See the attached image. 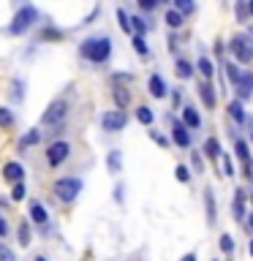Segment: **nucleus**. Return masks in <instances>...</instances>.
Here are the masks:
<instances>
[{"instance_id": "30", "label": "nucleus", "mask_w": 253, "mask_h": 261, "mask_svg": "<svg viewBox=\"0 0 253 261\" xmlns=\"http://www.w3.org/2000/svg\"><path fill=\"white\" fill-rule=\"evenodd\" d=\"M117 19H120V28H123L125 33H131V19H128V14H125L123 8L117 11Z\"/></svg>"}, {"instance_id": "11", "label": "nucleus", "mask_w": 253, "mask_h": 261, "mask_svg": "<svg viewBox=\"0 0 253 261\" xmlns=\"http://www.w3.org/2000/svg\"><path fill=\"white\" fill-rule=\"evenodd\" d=\"M150 93H153L155 98H164L166 95V85H164L161 76H150Z\"/></svg>"}, {"instance_id": "8", "label": "nucleus", "mask_w": 253, "mask_h": 261, "mask_svg": "<svg viewBox=\"0 0 253 261\" xmlns=\"http://www.w3.org/2000/svg\"><path fill=\"white\" fill-rule=\"evenodd\" d=\"M25 177V169L19 166V163H6L3 166V180H8V182H19Z\"/></svg>"}, {"instance_id": "43", "label": "nucleus", "mask_w": 253, "mask_h": 261, "mask_svg": "<svg viewBox=\"0 0 253 261\" xmlns=\"http://www.w3.org/2000/svg\"><path fill=\"white\" fill-rule=\"evenodd\" d=\"M251 256H253V239H251Z\"/></svg>"}, {"instance_id": "36", "label": "nucleus", "mask_w": 253, "mask_h": 261, "mask_svg": "<svg viewBox=\"0 0 253 261\" xmlns=\"http://www.w3.org/2000/svg\"><path fill=\"white\" fill-rule=\"evenodd\" d=\"M207 212H210V221L215 218V202H212V193H207Z\"/></svg>"}, {"instance_id": "21", "label": "nucleus", "mask_w": 253, "mask_h": 261, "mask_svg": "<svg viewBox=\"0 0 253 261\" xmlns=\"http://www.w3.org/2000/svg\"><path fill=\"white\" fill-rule=\"evenodd\" d=\"M226 76H229V79L231 82H234V85H240V82H242V76H245V74H242V71L240 68H237V65H226Z\"/></svg>"}, {"instance_id": "41", "label": "nucleus", "mask_w": 253, "mask_h": 261, "mask_svg": "<svg viewBox=\"0 0 253 261\" xmlns=\"http://www.w3.org/2000/svg\"><path fill=\"white\" fill-rule=\"evenodd\" d=\"M248 11H251V14H253V0H251V6H248Z\"/></svg>"}, {"instance_id": "32", "label": "nucleus", "mask_w": 253, "mask_h": 261, "mask_svg": "<svg viewBox=\"0 0 253 261\" xmlns=\"http://www.w3.org/2000/svg\"><path fill=\"white\" fill-rule=\"evenodd\" d=\"M131 22H134V25H131V30H136V33H144V30H147V25H144V19H139V17H134V19H131Z\"/></svg>"}, {"instance_id": "2", "label": "nucleus", "mask_w": 253, "mask_h": 261, "mask_svg": "<svg viewBox=\"0 0 253 261\" xmlns=\"http://www.w3.org/2000/svg\"><path fill=\"white\" fill-rule=\"evenodd\" d=\"M65 117H68V104H65V101H55V104L44 112L41 120H44V125H47V128H52L49 134H57L60 128H63Z\"/></svg>"}, {"instance_id": "39", "label": "nucleus", "mask_w": 253, "mask_h": 261, "mask_svg": "<svg viewBox=\"0 0 253 261\" xmlns=\"http://www.w3.org/2000/svg\"><path fill=\"white\" fill-rule=\"evenodd\" d=\"M6 232H8V226H6V221H3V218H0V234H3V237H6Z\"/></svg>"}, {"instance_id": "5", "label": "nucleus", "mask_w": 253, "mask_h": 261, "mask_svg": "<svg viewBox=\"0 0 253 261\" xmlns=\"http://www.w3.org/2000/svg\"><path fill=\"white\" fill-rule=\"evenodd\" d=\"M231 52H234V58L240 60V63H251L253 60L251 38H245V35H234V38H231Z\"/></svg>"}, {"instance_id": "23", "label": "nucleus", "mask_w": 253, "mask_h": 261, "mask_svg": "<svg viewBox=\"0 0 253 261\" xmlns=\"http://www.w3.org/2000/svg\"><path fill=\"white\" fill-rule=\"evenodd\" d=\"M174 8H177V11H180V14L185 17V14H191V11H194V0H174Z\"/></svg>"}, {"instance_id": "20", "label": "nucleus", "mask_w": 253, "mask_h": 261, "mask_svg": "<svg viewBox=\"0 0 253 261\" xmlns=\"http://www.w3.org/2000/svg\"><path fill=\"white\" fill-rule=\"evenodd\" d=\"M19 245H22V248H28V245H30V226H28V223H19Z\"/></svg>"}, {"instance_id": "38", "label": "nucleus", "mask_w": 253, "mask_h": 261, "mask_svg": "<svg viewBox=\"0 0 253 261\" xmlns=\"http://www.w3.org/2000/svg\"><path fill=\"white\" fill-rule=\"evenodd\" d=\"M237 14H240V19H245V6L242 3H237Z\"/></svg>"}, {"instance_id": "45", "label": "nucleus", "mask_w": 253, "mask_h": 261, "mask_svg": "<svg viewBox=\"0 0 253 261\" xmlns=\"http://www.w3.org/2000/svg\"><path fill=\"white\" fill-rule=\"evenodd\" d=\"M251 199H253V196H251Z\"/></svg>"}, {"instance_id": "1", "label": "nucleus", "mask_w": 253, "mask_h": 261, "mask_svg": "<svg viewBox=\"0 0 253 261\" xmlns=\"http://www.w3.org/2000/svg\"><path fill=\"white\" fill-rule=\"evenodd\" d=\"M109 52H112V41L109 38H90L82 44V55L93 63H104L109 58Z\"/></svg>"}, {"instance_id": "40", "label": "nucleus", "mask_w": 253, "mask_h": 261, "mask_svg": "<svg viewBox=\"0 0 253 261\" xmlns=\"http://www.w3.org/2000/svg\"><path fill=\"white\" fill-rule=\"evenodd\" d=\"M183 261H196V256H194V253H188V256H185Z\"/></svg>"}, {"instance_id": "18", "label": "nucleus", "mask_w": 253, "mask_h": 261, "mask_svg": "<svg viewBox=\"0 0 253 261\" xmlns=\"http://www.w3.org/2000/svg\"><path fill=\"white\" fill-rule=\"evenodd\" d=\"M204 152L210 158H218L221 155V145H218V139H207L204 142Z\"/></svg>"}, {"instance_id": "35", "label": "nucleus", "mask_w": 253, "mask_h": 261, "mask_svg": "<svg viewBox=\"0 0 253 261\" xmlns=\"http://www.w3.org/2000/svg\"><path fill=\"white\" fill-rule=\"evenodd\" d=\"M188 177H191L188 169H185V166H177V180H180V182H188Z\"/></svg>"}, {"instance_id": "6", "label": "nucleus", "mask_w": 253, "mask_h": 261, "mask_svg": "<svg viewBox=\"0 0 253 261\" xmlns=\"http://www.w3.org/2000/svg\"><path fill=\"white\" fill-rule=\"evenodd\" d=\"M125 122H128V117H125L123 109L117 112H106L104 117H101V125H104V131H123Z\"/></svg>"}, {"instance_id": "31", "label": "nucleus", "mask_w": 253, "mask_h": 261, "mask_svg": "<svg viewBox=\"0 0 253 261\" xmlns=\"http://www.w3.org/2000/svg\"><path fill=\"white\" fill-rule=\"evenodd\" d=\"M134 47H136V52H139V55H147V44H144V38H141L139 33L134 35Z\"/></svg>"}, {"instance_id": "9", "label": "nucleus", "mask_w": 253, "mask_h": 261, "mask_svg": "<svg viewBox=\"0 0 253 261\" xmlns=\"http://www.w3.org/2000/svg\"><path fill=\"white\" fill-rule=\"evenodd\" d=\"M30 218H33V221L38 223V226H47V221H49V212H47V209H44L38 202H33V204H30Z\"/></svg>"}, {"instance_id": "42", "label": "nucleus", "mask_w": 253, "mask_h": 261, "mask_svg": "<svg viewBox=\"0 0 253 261\" xmlns=\"http://www.w3.org/2000/svg\"><path fill=\"white\" fill-rule=\"evenodd\" d=\"M35 261H47V259H44V256H38V259H35Z\"/></svg>"}, {"instance_id": "24", "label": "nucleus", "mask_w": 253, "mask_h": 261, "mask_svg": "<svg viewBox=\"0 0 253 261\" xmlns=\"http://www.w3.org/2000/svg\"><path fill=\"white\" fill-rule=\"evenodd\" d=\"M234 150H237V158H240L242 163H248V161H251V152H248V145H245V142H237V145H234Z\"/></svg>"}, {"instance_id": "4", "label": "nucleus", "mask_w": 253, "mask_h": 261, "mask_svg": "<svg viewBox=\"0 0 253 261\" xmlns=\"http://www.w3.org/2000/svg\"><path fill=\"white\" fill-rule=\"evenodd\" d=\"M38 19V11H35L33 6H25L17 11V17H14V22L8 25V33L11 35H22L28 28H33V22Z\"/></svg>"}, {"instance_id": "7", "label": "nucleus", "mask_w": 253, "mask_h": 261, "mask_svg": "<svg viewBox=\"0 0 253 261\" xmlns=\"http://www.w3.org/2000/svg\"><path fill=\"white\" fill-rule=\"evenodd\" d=\"M68 152H71L68 142H55V145L47 150V161H49V166H60V163H63L65 158H68Z\"/></svg>"}, {"instance_id": "27", "label": "nucleus", "mask_w": 253, "mask_h": 261, "mask_svg": "<svg viewBox=\"0 0 253 261\" xmlns=\"http://www.w3.org/2000/svg\"><path fill=\"white\" fill-rule=\"evenodd\" d=\"M229 112H231V117H234V120H245V115H242V104L240 101H234V104H229Z\"/></svg>"}, {"instance_id": "22", "label": "nucleus", "mask_w": 253, "mask_h": 261, "mask_svg": "<svg viewBox=\"0 0 253 261\" xmlns=\"http://www.w3.org/2000/svg\"><path fill=\"white\" fill-rule=\"evenodd\" d=\"M106 163H109V172H112V174H117V172H120V152H117V150H114V152H109Z\"/></svg>"}, {"instance_id": "19", "label": "nucleus", "mask_w": 253, "mask_h": 261, "mask_svg": "<svg viewBox=\"0 0 253 261\" xmlns=\"http://www.w3.org/2000/svg\"><path fill=\"white\" fill-rule=\"evenodd\" d=\"M11 125H14V115H11V109L0 106V128H11Z\"/></svg>"}, {"instance_id": "16", "label": "nucleus", "mask_w": 253, "mask_h": 261, "mask_svg": "<svg viewBox=\"0 0 253 261\" xmlns=\"http://www.w3.org/2000/svg\"><path fill=\"white\" fill-rule=\"evenodd\" d=\"M177 76H180V79H188L191 74H194V68H191V63L188 60H177Z\"/></svg>"}, {"instance_id": "28", "label": "nucleus", "mask_w": 253, "mask_h": 261, "mask_svg": "<svg viewBox=\"0 0 253 261\" xmlns=\"http://www.w3.org/2000/svg\"><path fill=\"white\" fill-rule=\"evenodd\" d=\"M0 261H17L14 259V250L8 248V245H3V242H0Z\"/></svg>"}, {"instance_id": "29", "label": "nucleus", "mask_w": 253, "mask_h": 261, "mask_svg": "<svg viewBox=\"0 0 253 261\" xmlns=\"http://www.w3.org/2000/svg\"><path fill=\"white\" fill-rule=\"evenodd\" d=\"M221 250H224V253H231V250H234V239H231L229 234L221 237Z\"/></svg>"}, {"instance_id": "10", "label": "nucleus", "mask_w": 253, "mask_h": 261, "mask_svg": "<svg viewBox=\"0 0 253 261\" xmlns=\"http://www.w3.org/2000/svg\"><path fill=\"white\" fill-rule=\"evenodd\" d=\"M112 95H114V104H117L120 109H125V106H128V101H131V93H128V90H125V87L114 85V87H112Z\"/></svg>"}, {"instance_id": "33", "label": "nucleus", "mask_w": 253, "mask_h": 261, "mask_svg": "<svg viewBox=\"0 0 253 261\" xmlns=\"http://www.w3.org/2000/svg\"><path fill=\"white\" fill-rule=\"evenodd\" d=\"M199 71H201L204 76H212V63H210L207 58H201V60H199Z\"/></svg>"}, {"instance_id": "14", "label": "nucleus", "mask_w": 253, "mask_h": 261, "mask_svg": "<svg viewBox=\"0 0 253 261\" xmlns=\"http://www.w3.org/2000/svg\"><path fill=\"white\" fill-rule=\"evenodd\" d=\"M199 93H201V101H204V104L212 109V106H215V93H212V87L210 85H201Z\"/></svg>"}, {"instance_id": "15", "label": "nucleus", "mask_w": 253, "mask_h": 261, "mask_svg": "<svg viewBox=\"0 0 253 261\" xmlns=\"http://www.w3.org/2000/svg\"><path fill=\"white\" fill-rule=\"evenodd\" d=\"M234 215L237 218H245V193L242 191H237V196H234Z\"/></svg>"}, {"instance_id": "17", "label": "nucleus", "mask_w": 253, "mask_h": 261, "mask_svg": "<svg viewBox=\"0 0 253 261\" xmlns=\"http://www.w3.org/2000/svg\"><path fill=\"white\" fill-rule=\"evenodd\" d=\"M166 25H169V28H180V25H183V14L177 11V8L166 11Z\"/></svg>"}, {"instance_id": "3", "label": "nucleus", "mask_w": 253, "mask_h": 261, "mask_svg": "<svg viewBox=\"0 0 253 261\" xmlns=\"http://www.w3.org/2000/svg\"><path fill=\"white\" fill-rule=\"evenodd\" d=\"M79 191H82V180L79 177H63V180L55 182V196L60 202H74L79 196Z\"/></svg>"}, {"instance_id": "34", "label": "nucleus", "mask_w": 253, "mask_h": 261, "mask_svg": "<svg viewBox=\"0 0 253 261\" xmlns=\"http://www.w3.org/2000/svg\"><path fill=\"white\" fill-rule=\"evenodd\" d=\"M35 142H38V131H30V134L22 139V147H25V145H35Z\"/></svg>"}, {"instance_id": "26", "label": "nucleus", "mask_w": 253, "mask_h": 261, "mask_svg": "<svg viewBox=\"0 0 253 261\" xmlns=\"http://www.w3.org/2000/svg\"><path fill=\"white\" fill-rule=\"evenodd\" d=\"M11 199H14V202H22V199H25V182H22V180H19V182H14Z\"/></svg>"}, {"instance_id": "44", "label": "nucleus", "mask_w": 253, "mask_h": 261, "mask_svg": "<svg viewBox=\"0 0 253 261\" xmlns=\"http://www.w3.org/2000/svg\"><path fill=\"white\" fill-rule=\"evenodd\" d=\"M251 229H253V218H251Z\"/></svg>"}, {"instance_id": "37", "label": "nucleus", "mask_w": 253, "mask_h": 261, "mask_svg": "<svg viewBox=\"0 0 253 261\" xmlns=\"http://www.w3.org/2000/svg\"><path fill=\"white\" fill-rule=\"evenodd\" d=\"M224 172H226V177H231V174H234V166H231L229 158H224Z\"/></svg>"}, {"instance_id": "13", "label": "nucleus", "mask_w": 253, "mask_h": 261, "mask_svg": "<svg viewBox=\"0 0 253 261\" xmlns=\"http://www.w3.org/2000/svg\"><path fill=\"white\" fill-rule=\"evenodd\" d=\"M183 120H185V125H191V128H199L201 125V117L196 115V109H191V106H185V109H183Z\"/></svg>"}, {"instance_id": "25", "label": "nucleus", "mask_w": 253, "mask_h": 261, "mask_svg": "<svg viewBox=\"0 0 253 261\" xmlns=\"http://www.w3.org/2000/svg\"><path fill=\"white\" fill-rule=\"evenodd\" d=\"M136 117H139V122H144V125L153 122V112H150L147 106H139V109H136Z\"/></svg>"}, {"instance_id": "12", "label": "nucleus", "mask_w": 253, "mask_h": 261, "mask_svg": "<svg viewBox=\"0 0 253 261\" xmlns=\"http://www.w3.org/2000/svg\"><path fill=\"white\" fill-rule=\"evenodd\" d=\"M174 142H177L180 147H188V145H191L188 131H185V125H180V122H174Z\"/></svg>"}]
</instances>
